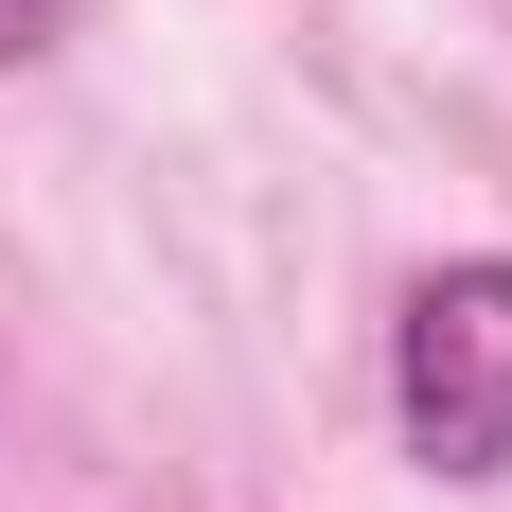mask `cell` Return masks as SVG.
<instances>
[{
    "label": "cell",
    "instance_id": "obj_1",
    "mask_svg": "<svg viewBox=\"0 0 512 512\" xmlns=\"http://www.w3.org/2000/svg\"><path fill=\"white\" fill-rule=\"evenodd\" d=\"M389 407L424 477H512V265H424L389 318Z\"/></svg>",
    "mask_w": 512,
    "mask_h": 512
},
{
    "label": "cell",
    "instance_id": "obj_2",
    "mask_svg": "<svg viewBox=\"0 0 512 512\" xmlns=\"http://www.w3.org/2000/svg\"><path fill=\"white\" fill-rule=\"evenodd\" d=\"M53 18H71V0H0V53H53Z\"/></svg>",
    "mask_w": 512,
    "mask_h": 512
}]
</instances>
